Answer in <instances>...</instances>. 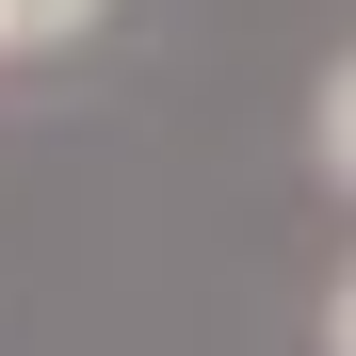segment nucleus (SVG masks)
<instances>
[{
    "instance_id": "nucleus-1",
    "label": "nucleus",
    "mask_w": 356,
    "mask_h": 356,
    "mask_svg": "<svg viewBox=\"0 0 356 356\" xmlns=\"http://www.w3.org/2000/svg\"><path fill=\"white\" fill-rule=\"evenodd\" d=\"M308 162H324L340 195H356V49H340V65H324V97H308Z\"/></svg>"
},
{
    "instance_id": "nucleus-2",
    "label": "nucleus",
    "mask_w": 356,
    "mask_h": 356,
    "mask_svg": "<svg viewBox=\"0 0 356 356\" xmlns=\"http://www.w3.org/2000/svg\"><path fill=\"white\" fill-rule=\"evenodd\" d=\"M113 0H0V49H65V33H97Z\"/></svg>"
},
{
    "instance_id": "nucleus-3",
    "label": "nucleus",
    "mask_w": 356,
    "mask_h": 356,
    "mask_svg": "<svg viewBox=\"0 0 356 356\" xmlns=\"http://www.w3.org/2000/svg\"><path fill=\"white\" fill-rule=\"evenodd\" d=\"M324 356H356V259H340V291H324Z\"/></svg>"
}]
</instances>
